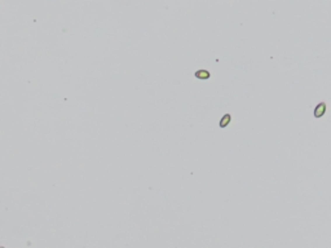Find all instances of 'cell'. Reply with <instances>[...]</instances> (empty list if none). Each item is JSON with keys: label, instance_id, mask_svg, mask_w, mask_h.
I'll return each mask as SVG.
<instances>
[{"label": "cell", "instance_id": "1", "mask_svg": "<svg viewBox=\"0 0 331 248\" xmlns=\"http://www.w3.org/2000/svg\"><path fill=\"white\" fill-rule=\"evenodd\" d=\"M325 111H326V103H325V102H321L318 106H316V109H314V116H316V118H321V116L325 114Z\"/></svg>", "mask_w": 331, "mask_h": 248}, {"label": "cell", "instance_id": "2", "mask_svg": "<svg viewBox=\"0 0 331 248\" xmlns=\"http://www.w3.org/2000/svg\"><path fill=\"white\" fill-rule=\"evenodd\" d=\"M195 76H197L198 79H208V78L211 76V74H210L207 70H198L197 73H195Z\"/></svg>", "mask_w": 331, "mask_h": 248}, {"label": "cell", "instance_id": "3", "mask_svg": "<svg viewBox=\"0 0 331 248\" xmlns=\"http://www.w3.org/2000/svg\"><path fill=\"white\" fill-rule=\"evenodd\" d=\"M230 120H231V116H230V114H227V115H225L224 118H222L221 120H220V127H221V128L227 127V125L230 123Z\"/></svg>", "mask_w": 331, "mask_h": 248}]
</instances>
